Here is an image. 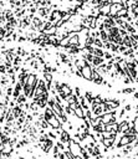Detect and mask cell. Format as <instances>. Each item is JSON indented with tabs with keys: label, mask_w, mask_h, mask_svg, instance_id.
Returning a JSON list of instances; mask_svg holds the SVG:
<instances>
[{
	"label": "cell",
	"mask_w": 138,
	"mask_h": 159,
	"mask_svg": "<svg viewBox=\"0 0 138 159\" xmlns=\"http://www.w3.org/2000/svg\"><path fill=\"white\" fill-rule=\"evenodd\" d=\"M74 113H75V116H76L78 119H85V115H83V108H82V106H81V104H78L76 108L74 109Z\"/></svg>",
	"instance_id": "7"
},
{
	"label": "cell",
	"mask_w": 138,
	"mask_h": 159,
	"mask_svg": "<svg viewBox=\"0 0 138 159\" xmlns=\"http://www.w3.org/2000/svg\"><path fill=\"white\" fill-rule=\"evenodd\" d=\"M133 98H134V100H138V91H134V92H133Z\"/></svg>",
	"instance_id": "16"
},
{
	"label": "cell",
	"mask_w": 138,
	"mask_h": 159,
	"mask_svg": "<svg viewBox=\"0 0 138 159\" xmlns=\"http://www.w3.org/2000/svg\"><path fill=\"white\" fill-rule=\"evenodd\" d=\"M132 124H133V127H134L136 130L138 132V116H134V118L132 119Z\"/></svg>",
	"instance_id": "14"
},
{
	"label": "cell",
	"mask_w": 138,
	"mask_h": 159,
	"mask_svg": "<svg viewBox=\"0 0 138 159\" xmlns=\"http://www.w3.org/2000/svg\"><path fill=\"white\" fill-rule=\"evenodd\" d=\"M100 39L102 40L103 43L106 42V41H108V32L106 30H100Z\"/></svg>",
	"instance_id": "9"
},
{
	"label": "cell",
	"mask_w": 138,
	"mask_h": 159,
	"mask_svg": "<svg viewBox=\"0 0 138 159\" xmlns=\"http://www.w3.org/2000/svg\"><path fill=\"white\" fill-rule=\"evenodd\" d=\"M128 126H129V121L126 119V118H122V121L118 122V130H117V133H123L124 130L128 128Z\"/></svg>",
	"instance_id": "6"
},
{
	"label": "cell",
	"mask_w": 138,
	"mask_h": 159,
	"mask_svg": "<svg viewBox=\"0 0 138 159\" xmlns=\"http://www.w3.org/2000/svg\"><path fill=\"white\" fill-rule=\"evenodd\" d=\"M124 109H126V113H131V112L133 111V106H132L131 103H127V104L124 106Z\"/></svg>",
	"instance_id": "12"
},
{
	"label": "cell",
	"mask_w": 138,
	"mask_h": 159,
	"mask_svg": "<svg viewBox=\"0 0 138 159\" xmlns=\"http://www.w3.org/2000/svg\"><path fill=\"white\" fill-rule=\"evenodd\" d=\"M74 93L76 95V96H81V87L76 86L75 88H74Z\"/></svg>",
	"instance_id": "15"
},
{
	"label": "cell",
	"mask_w": 138,
	"mask_h": 159,
	"mask_svg": "<svg viewBox=\"0 0 138 159\" xmlns=\"http://www.w3.org/2000/svg\"><path fill=\"white\" fill-rule=\"evenodd\" d=\"M106 60L105 57H102V56H96V55H93V60H92V66L93 67H97L98 65H101V63H103Z\"/></svg>",
	"instance_id": "8"
},
{
	"label": "cell",
	"mask_w": 138,
	"mask_h": 159,
	"mask_svg": "<svg viewBox=\"0 0 138 159\" xmlns=\"http://www.w3.org/2000/svg\"><path fill=\"white\" fill-rule=\"evenodd\" d=\"M85 97H86V98L90 101V103H92V102H93V100H95V95L92 93L91 91H86V92H85Z\"/></svg>",
	"instance_id": "10"
},
{
	"label": "cell",
	"mask_w": 138,
	"mask_h": 159,
	"mask_svg": "<svg viewBox=\"0 0 138 159\" xmlns=\"http://www.w3.org/2000/svg\"><path fill=\"white\" fill-rule=\"evenodd\" d=\"M103 102L109 106L112 109H117L120 106H121V101L117 100V98H103Z\"/></svg>",
	"instance_id": "4"
},
{
	"label": "cell",
	"mask_w": 138,
	"mask_h": 159,
	"mask_svg": "<svg viewBox=\"0 0 138 159\" xmlns=\"http://www.w3.org/2000/svg\"><path fill=\"white\" fill-rule=\"evenodd\" d=\"M60 141H61L63 144H66V143H68L71 139H72V137H71V134H70V132L68 130H66V129H63L62 128L61 132H60Z\"/></svg>",
	"instance_id": "5"
},
{
	"label": "cell",
	"mask_w": 138,
	"mask_h": 159,
	"mask_svg": "<svg viewBox=\"0 0 138 159\" xmlns=\"http://www.w3.org/2000/svg\"><path fill=\"white\" fill-rule=\"evenodd\" d=\"M134 82H136V83H138V73H137V76L134 77Z\"/></svg>",
	"instance_id": "17"
},
{
	"label": "cell",
	"mask_w": 138,
	"mask_h": 159,
	"mask_svg": "<svg viewBox=\"0 0 138 159\" xmlns=\"http://www.w3.org/2000/svg\"><path fill=\"white\" fill-rule=\"evenodd\" d=\"M101 122L105 123V124H108L111 122H114L117 121V111H109V112H105L103 115H101Z\"/></svg>",
	"instance_id": "2"
},
{
	"label": "cell",
	"mask_w": 138,
	"mask_h": 159,
	"mask_svg": "<svg viewBox=\"0 0 138 159\" xmlns=\"http://www.w3.org/2000/svg\"><path fill=\"white\" fill-rule=\"evenodd\" d=\"M122 8L123 6L120 1L112 3V4L109 5V14H108V16H111V17H117V16H118V11H120Z\"/></svg>",
	"instance_id": "3"
},
{
	"label": "cell",
	"mask_w": 138,
	"mask_h": 159,
	"mask_svg": "<svg viewBox=\"0 0 138 159\" xmlns=\"http://www.w3.org/2000/svg\"><path fill=\"white\" fill-rule=\"evenodd\" d=\"M124 116H126V109H124V108H121V109L117 112V117H120V118L122 119V118H124Z\"/></svg>",
	"instance_id": "13"
},
{
	"label": "cell",
	"mask_w": 138,
	"mask_h": 159,
	"mask_svg": "<svg viewBox=\"0 0 138 159\" xmlns=\"http://www.w3.org/2000/svg\"><path fill=\"white\" fill-rule=\"evenodd\" d=\"M82 147L83 145L81 144L80 142H77L76 139H71L70 142H68V149H70V152L74 154V157L75 159H78V158H82V155H81V150H82Z\"/></svg>",
	"instance_id": "1"
},
{
	"label": "cell",
	"mask_w": 138,
	"mask_h": 159,
	"mask_svg": "<svg viewBox=\"0 0 138 159\" xmlns=\"http://www.w3.org/2000/svg\"><path fill=\"white\" fill-rule=\"evenodd\" d=\"M103 57H105L106 61H108V60H112V58L114 57V55H113L112 52H109L108 50H106V51H105V54H103Z\"/></svg>",
	"instance_id": "11"
}]
</instances>
